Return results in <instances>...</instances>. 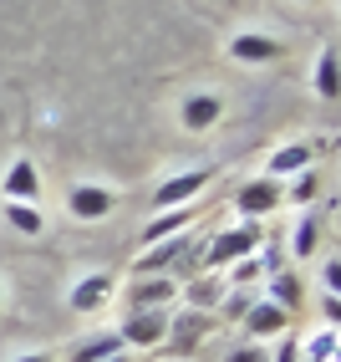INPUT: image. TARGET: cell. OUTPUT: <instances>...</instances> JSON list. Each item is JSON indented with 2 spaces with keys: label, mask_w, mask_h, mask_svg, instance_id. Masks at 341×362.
Wrapping results in <instances>:
<instances>
[{
  "label": "cell",
  "mask_w": 341,
  "mask_h": 362,
  "mask_svg": "<svg viewBox=\"0 0 341 362\" xmlns=\"http://www.w3.org/2000/svg\"><path fill=\"white\" fill-rule=\"evenodd\" d=\"M260 245H265V230H260V220H239V225L219 230V235L209 240V245H204V265L225 271V265L245 260V255H260Z\"/></svg>",
  "instance_id": "obj_1"
},
{
  "label": "cell",
  "mask_w": 341,
  "mask_h": 362,
  "mask_svg": "<svg viewBox=\"0 0 341 362\" xmlns=\"http://www.w3.org/2000/svg\"><path fill=\"white\" fill-rule=\"evenodd\" d=\"M285 204V179H270V174H255L234 189V209L239 220H265V214H275Z\"/></svg>",
  "instance_id": "obj_2"
},
{
  "label": "cell",
  "mask_w": 341,
  "mask_h": 362,
  "mask_svg": "<svg viewBox=\"0 0 341 362\" xmlns=\"http://www.w3.org/2000/svg\"><path fill=\"white\" fill-rule=\"evenodd\" d=\"M219 168H184V174H168L158 189H153V209H179V204H193L214 184Z\"/></svg>",
  "instance_id": "obj_3"
},
{
  "label": "cell",
  "mask_w": 341,
  "mask_h": 362,
  "mask_svg": "<svg viewBox=\"0 0 341 362\" xmlns=\"http://www.w3.org/2000/svg\"><path fill=\"white\" fill-rule=\"evenodd\" d=\"M168 332H174V317H168V311H128V322L117 327L123 347H133V352H148V347L168 342Z\"/></svg>",
  "instance_id": "obj_4"
},
{
  "label": "cell",
  "mask_w": 341,
  "mask_h": 362,
  "mask_svg": "<svg viewBox=\"0 0 341 362\" xmlns=\"http://www.w3.org/2000/svg\"><path fill=\"white\" fill-rule=\"evenodd\" d=\"M225 57L239 66H265V62H280L285 57V41L280 36H265V31H234L225 41Z\"/></svg>",
  "instance_id": "obj_5"
},
{
  "label": "cell",
  "mask_w": 341,
  "mask_h": 362,
  "mask_svg": "<svg viewBox=\"0 0 341 362\" xmlns=\"http://www.w3.org/2000/svg\"><path fill=\"white\" fill-rule=\"evenodd\" d=\"M112 296H117V276H112V271H87V276L66 291V306L77 311V317H92V311H102Z\"/></svg>",
  "instance_id": "obj_6"
},
{
  "label": "cell",
  "mask_w": 341,
  "mask_h": 362,
  "mask_svg": "<svg viewBox=\"0 0 341 362\" xmlns=\"http://www.w3.org/2000/svg\"><path fill=\"white\" fill-rule=\"evenodd\" d=\"M66 209H71V220H87V225H97V220H107V214L117 209V194H112L107 184H71Z\"/></svg>",
  "instance_id": "obj_7"
},
{
  "label": "cell",
  "mask_w": 341,
  "mask_h": 362,
  "mask_svg": "<svg viewBox=\"0 0 341 362\" xmlns=\"http://www.w3.org/2000/svg\"><path fill=\"white\" fill-rule=\"evenodd\" d=\"M239 322H245V332H250V342H270V337L290 332V311L260 296V301H255V306H250V311H245V317H239Z\"/></svg>",
  "instance_id": "obj_8"
},
{
  "label": "cell",
  "mask_w": 341,
  "mask_h": 362,
  "mask_svg": "<svg viewBox=\"0 0 341 362\" xmlns=\"http://www.w3.org/2000/svg\"><path fill=\"white\" fill-rule=\"evenodd\" d=\"M184 250H189V230H184V235H168V240H153V245H143V250H138L133 271H138V276H163Z\"/></svg>",
  "instance_id": "obj_9"
},
{
  "label": "cell",
  "mask_w": 341,
  "mask_h": 362,
  "mask_svg": "<svg viewBox=\"0 0 341 362\" xmlns=\"http://www.w3.org/2000/svg\"><path fill=\"white\" fill-rule=\"evenodd\" d=\"M0 194L20 199V204H36L41 199V174H36V158H11L6 179H0Z\"/></svg>",
  "instance_id": "obj_10"
},
{
  "label": "cell",
  "mask_w": 341,
  "mask_h": 362,
  "mask_svg": "<svg viewBox=\"0 0 341 362\" xmlns=\"http://www.w3.org/2000/svg\"><path fill=\"white\" fill-rule=\"evenodd\" d=\"M193 220H199V204H179V209H153V220L143 225V245H153V240H168V235H184L193 230Z\"/></svg>",
  "instance_id": "obj_11"
},
{
  "label": "cell",
  "mask_w": 341,
  "mask_h": 362,
  "mask_svg": "<svg viewBox=\"0 0 341 362\" xmlns=\"http://www.w3.org/2000/svg\"><path fill=\"white\" fill-rule=\"evenodd\" d=\"M179 296V281H168V276H143L133 281V291H128V306L133 311H168V301Z\"/></svg>",
  "instance_id": "obj_12"
},
{
  "label": "cell",
  "mask_w": 341,
  "mask_h": 362,
  "mask_svg": "<svg viewBox=\"0 0 341 362\" xmlns=\"http://www.w3.org/2000/svg\"><path fill=\"white\" fill-rule=\"evenodd\" d=\"M311 87H316L321 103H336V92H341V52L331 41L321 46V57H316V66H311Z\"/></svg>",
  "instance_id": "obj_13"
},
{
  "label": "cell",
  "mask_w": 341,
  "mask_h": 362,
  "mask_svg": "<svg viewBox=\"0 0 341 362\" xmlns=\"http://www.w3.org/2000/svg\"><path fill=\"white\" fill-rule=\"evenodd\" d=\"M219 117H225V103L214 98V92H199V98H189L184 103V112H179V123L189 128V133H209Z\"/></svg>",
  "instance_id": "obj_14"
},
{
  "label": "cell",
  "mask_w": 341,
  "mask_h": 362,
  "mask_svg": "<svg viewBox=\"0 0 341 362\" xmlns=\"http://www.w3.org/2000/svg\"><path fill=\"white\" fill-rule=\"evenodd\" d=\"M316 148L311 143H285V148H275L270 158H265V174L270 179H290V174H301V168H311Z\"/></svg>",
  "instance_id": "obj_15"
},
{
  "label": "cell",
  "mask_w": 341,
  "mask_h": 362,
  "mask_svg": "<svg viewBox=\"0 0 341 362\" xmlns=\"http://www.w3.org/2000/svg\"><path fill=\"white\" fill-rule=\"evenodd\" d=\"M316 250H321V214L306 209V214H301V225L290 230V255H296V260H311Z\"/></svg>",
  "instance_id": "obj_16"
},
{
  "label": "cell",
  "mask_w": 341,
  "mask_h": 362,
  "mask_svg": "<svg viewBox=\"0 0 341 362\" xmlns=\"http://www.w3.org/2000/svg\"><path fill=\"white\" fill-rule=\"evenodd\" d=\"M6 225H11L16 235L36 240V235H46V214H41V204H20V199H6Z\"/></svg>",
  "instance_id": "obj_17"
},
{
  "label": "cell",
  "mask_w": 341,
  "mask_h": 362,
  "mask_svg": "<svg viewBox=\"0 0 341 362\" xmlns=\"http://www.w3.org/2000/svg\"><path fill=\"white\" fill-rule=\"evenodd\" d=\"M265 301H275V306H285V311H296L301 306V276L296 271H270V281H265Z\"/></svg>",
  "instance_id": "obj_18"
},
{
  "label": "cell",
  "mask_w": 341,
  "mask_h": 362,
  "mask_svg": "<svg viewBox=\"0 0 341 362\" xmlns=\"http://www.w3.org/2000/svg\"><path fill=\"white\" fill-rule=\"evenodd\" d=\"M117 352H128L123 337L117 332H97V337H87V342L71 347V362H102V357H117Z\"/></svg>",
  "instance_id": "obj_19"
},
{
  "label": "cell",
  "mask_w": 341,
  "mask_h": 362,
  "mask_svg": "<svg viewBox=\"0 0 341 362\" xmlns=\"http://www.w3.org/2000/svg\"><path fill=\"white\" fill-rule=\"evenodd\" d=\"M316 194H321V174H316V163H311V168H301V174H290V184H285V204L311 209V204H316Z\"/></svg>",
  "instance_id": "obj_20"
},
{
  "label": "cell",
  "mask_w": 341,
  "mask_h": 362,
  "mask_svg": "<svg viewBox=\"0 0 341 362\" xmlns=\"http://www.w3.org/2000/svg\"><path fill=\"white\" fill-rule=\"evenodd\" d=\"M225 291H229L225 281H214V276H199V281L189 286V306H193V311H214L219 301H225Z\"/></svg>",
  "instance_id": "obj_21"
},
{
  "label": "cell",
  "mask_w": 341,
  "mask_h": 362,
  "mask_svg": "<svg viewBox=\"0 0 341 362\" xmlns=\"http://www.w3.org/2000/svg\"><path fill=\"white\" fill-rule=\"evenodd\" d=\"M301 357H306V362H336V327H321V332L301 347Z\"/></svg>",
  "instance_id": "obj_22"
},
{
  "label": "cell",
  "mask_w": 341,
  "mask_h": 362,
  "mask_svg": "<svg viewBox=\"0 0 341 362\" xmlns=\"http://www.w3.org/2000/svg\"><path fill=\"white\" fill-rule=\"evenodd\" d=\"M260 255H245V260H234V265H225V286H239V291H245V286H255L260 281Z\"/></svg>",
  "instance_id": "obj_23"
},
{
  "label": "cell",
  "mask_w": 341,
  "mask_h": 362,
  "mask_svg": "<svg viewBox=\"0 0 341 362\" xmlns=\"http://www.w3.org/2000/svg\"><path fill=\"white\" fill-rule=\"evenodd\" d=\"M204 332H209V317L204 311H189V317L179 322V347H189L193 337H204Z\"/></svg>",
  "instance_id": "obj_24"
},
{
  "label": "cell",
  "mask_w": 341,
  "mask_h": 362,
  "mask_svg": "<svg viewBox=\"0 0 341 362\" xmlns=\"http://www.w3.org/2000/svg\"><path fill=\"white\" fill-rule=\"evenodd\" d=\"M250 306H255L250 291H239V286H229V291H225V311H229V317H245Z\"/></svg>",
  "instance_id": "obj_25"
},
{
  "label": "cell",
  "mask_w": 341,
  "mask_h": 362,
  "mask_svg": "<svg viewBox=\"0 0 341 362\" xmlns=\"http://www.w3.org/2000/svg\"><path fill=\"white\" fill-rule=\"evenodd\" d=\"M270 362H301V337L296 332H280V352Z\"/></svg>",
  "instance_id": "obj_26"
},
{
  "label": "cell",
  "mask_w": 341,
  "mask_h": 362,
  "mask_svg": "<svg viewBox=\"0 0 341 362\" xmlns=\"http://www.w3.org/2000/svg\"><path fill=\"white\" fill-rule=\"evenodd\" d=\"M336 281H341V255H326V265H321V291H336Z\"/></svg>",
  "instance_id": "obj_27"
},
{
  "label": "cell",
  "mask_w": 341,
  "mask_h": 362,
  "mask_svg": "<svg viewBox=\"0 0 341 362\" xmlns=\"http://www.w3.org/2000/svg\"><path fill=\"white\" fill-rule=\"evenodd\" d=\"M321 317H326V327H336V322H341V301H336V291H326V296H321Z\"/></svg>",
  "instance_id": "obj_28"
},
{
  "label": "cell",
  "mask_w": 341,
  "mask_h": 362,
  "mask_svg": "<svg viewBox=\"0 0 341 362\" xmlns=\"http://www.w3.org/2000/svg\"><path fill=\"white\" fill-rule=\"evenodd\" d=\"M229 362H270V357H265V352H260V347L250 342V347H239V352H229Z\"/></svg>",
  "instance_id": "obj_29"
},
{
  "label": "cell",
  "mask_w": 341,
  "mask_h": 362,
  "mask_svg": "<svg viewBox=\"0 0 341 362\" xmlns=\"http://www.w3.org/2000/svg\"><path fill=\"white\" fill-rule=\"evenodd\" d=\"M11 362H52V352H20V357H11Z\"/></svg>",
  "instance_id": "obj_30"
},
{
  "label": "cell",
  "mask_w": 341,
  "mask_h": 362,
  "mask_svg": "<svg viewBox=\"0 0 341 362\" xmlns=\"http://www.w3.org/2000/svg\"><path fill=\"white\" fill-rule=\"evenodd\" d=\"M102 362H133V357H128V352H117V357H102Z\"/></svg>",
  "instance_id": "obj_31"
},
{
  "label": "cell",
  "mask_w": 341,
  "mask_h": 362,
  "mask_svg": "<svg viewBox=\"0 0 341 362\" xmlns=\"http://www.w3.org/2000/svg\"><path fill=\"white\" fill-rule=\"evenodd\" d=\"M0 306H6V281H0Z\"/></svg>",
  "instance_id": "obj_32"
}]
</instances>
